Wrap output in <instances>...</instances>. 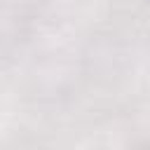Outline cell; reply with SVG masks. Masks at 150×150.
Returning a JSON list of instances; mask_svg holds the SVG:
<instances>
[]
</instances>
